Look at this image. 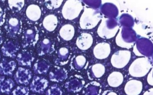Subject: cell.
Returning a JSON list of instances; mask_svg holds the SVG:
<instances>
[{
    "mask_svg": "<svg viewBox=\"0 0 153 95\" xmlns=\"http://www.w3.org/2000/svg\"><path fill=\"white\" fill-rule=\"evenodd\" d=\"M26 14L30 20L36 22L41 18L42 10L38 5L35 4H31L27 7Z\"/></svg>",
    "mask_w": 153,
    "mask_h": 95,
    "instance_id": "obj_15",
    "label": "cell"
},
{
    "mask_svg": "<svg viewBox=\"0 0 153 95\" xmlns=\"http://www.w3.org/2000/svg\"><path fill=\"white\" fill-rule=\"evenodd\" d=\"M50 67L47 62L44 60H42L34 64L33 67V70L35 74H45L48 72Z\"/></svg>",
    "mask_w": 153,
    "mask_h": 95,
    "instance_id": "obj_22",
    "label": "cell"
},
{
    "mask_svg": "<svg viewBox=\"0 0 153 95\" xmlns=\"http://www.w3.org/2000/svg\"><path fill=\"white\" fill-rule=\"evenodd\" d=\"M38 33L35 29H27L23 34V47L25 48L34 45L38 39Z\"/></svg>",
    "mask_w": 153,
    "mask_h": 95,
    "instance_id": "obj_9",
    "label": "cell"
},
{
    "mask_svg": "<svg viewBox=\"0 0 153 95\" xmlns=\"http://www.w3.org/2000/svg\"><path fill=\"white\" fill-rule=\"evenodd\" d=\"M30 89L28 87L18 86L12 92L11 95H29Z\"/></svg>",
    "mask_w": 153,
    "mask_h": 95,
    "instance_id": "obj_28",
    "label": "cell"
},
{
    "mask_svg": "<svg viewBox=\"0 0 153 95\" xmlns=\"http://www.w3.org/2000/svg\"><path fill=\"white\" fill-rule=\"evenodd\" d=\"M8 5L10 9L15 12H18L24 6L25 1H8Z\"/></svg>",
    "mask_w": 153,
    "mask_h": 95,
    "instance_id": "obj_26",
    "label": "cell"
},
{
    "mask_svg": "<svg viewBox=\"0 0 153 95\" xmlns=\"http://www.w3.org/2000/svg\"><path fill=\"white\" fill-rule=\"evenodd\" d=\"M20 27V21L18 18H11L7 22L6 29L11 37H14L18 34Z\"/></svg>",
    "mask_w": 153,
    "mask_h": 95,
    "instance_id": "obj_16",
    "label": "cell"
},
{
    "mask_svg": "<svg viewBox=\"0 0 153 95\" xmlns=\"http://www.w3.org/2000/svg\"><path fill=\"white\" fill-rule=\"evenodd\" d=\"M105 95H117L116 93L113 91H110Z\"/></svg>",
    "mask_w": 153,
    "mask_h": 95,
    "instance_id": "obj_35",
    "label": "cell"
},
{
    "mask_svg": "<svg viewBox=\"0 0 153 95\" xmlns=\"http://www.w3.org/2000/svg\"><path fill=\"white\" fill-rule=\"evenodd\" d=\"M68 50L66 48H61L58 51V57L60 60H63L66 59L68 58Z\"/></svg>",
    "mask_w": 153,
    "mask_h": 95,
    "instance_id": "obj_31",
    "label": "cell"
},
{
    "mask_svg": "<svg viewBox=\"0 0 153 95\" xmlns=\"http://www.w3.org/2000/svg\"><path fill=\"white\" fill-rule=\"evenodd\" d=\"M102 17L99 12L91 8H86L79 20L80 27L83 30H91L96 26Z\"/></svg>",
    "mask_w": 153,
    "mask_h": 95,
    "instance_id": "obj_1",
    "label": "cell"
},
{
    "mask_svg": "<svg viewBox=\"0 0 153 95\" xmlns=\"http://www.w3.org/2000/svg\"><path fill=\"white\" fill-rule=\"evenodd\" d=\"M52 48V42L48 39H45L41 41L39 46V55L43 56L48 53Z\"/></svg>",
    "mask_w": 153,
    "mask_h": 95,
    "instance_id": "obj_23",
    "label": "cell"
},
{
    "mask_svg": "<svg viewBox=\"0 0 153 95\" xmlns=\"http://www.w3.org/2000/svg\"><path fill=\"white\" fill-rule=\"evenodd\" d=\"M86 59L84 56L80 55L76 57L74 60V65L76 69L79 70L82 68L86 63Z\"/></svg>",
    "mask_w": 153,
    "mask_h": 95,
    "instance_id": "obj_27",
    "label": "cell"
},
{
    "mask_svg": "<svg viewBox=\"0 0 153 95\" xmlns=\"http://www.w3.org/2000/svg\"><path fill=\"white\" fill-rule=\"evenodd\" d=\"M143 89V83L141 81L136 79L128 81L125 86V92L128 95H138Z\"/></svg>",
    "mask_w": 153,
    "mask_h": 95,
    "instance_id": "obj_10",
    "label": "cell"
},
{
    "mask_svg": "<svg viewBox=\"0 0 153 95\" xmlns=\"http://www.w3.org/2000/svg\"><path fill=\"white\" fill-rule=\"evenodd\" d=\"M0 58H1V55H0Z\"/></svg>",
    "mask_w": 153,
    "mask_h": 95,
    "instance_id": "obj_38",
    "label": "cell"
},
{
    "mask_svg": "<svg viewBox=\"0 0 153 95\" xmlns=\"http://www.w3.org/2000/svg\"><path fill=\"white\" fill-rule=\"evenodd\" d=\"M67 77V73L64 69L58 68L50 72L49 74V79L52 82H62Z\"/></svg>",
    "mask_w": 153,
    "mask_h": 95,
    "instance_id": "obj_20",
    "label": "cell"
},
{
    "mask_svg": "<svg viewBox=\"0 0 153 95\" xmlns=\"http://www.w3.org/2000/svg\"><path fill=\"white\" fill-rule=\"evenodd\" d=\"M105 66L101 63H97L92 66L91 71L94 77L99 78L102 77L105 72Z\"/></svg>",
    "mask_w": 153,
    "mask_h": 95,
    "instance_id": "obj_25",
    "label": "cell"
},
{
    "mask_svg": "<svg viewBox=\"0 0 153 95\" xmlns=\"http://www.w3.org/2000/svg\"><path fill=\"white\" fill-rule=\"evenodd\" d=\"M17 67V63L14 60H9L3 58L0 62V74L6 76H12Z\"/></svg>",
    "mask_w": 153,
    "mask_h": 95,
    "instance_id": "obj_12",
    "label": "cell"
},
{
    "mask_svg": "<svg viewBox=\"0 0 153 95\" xmlns=\"http://www.w3.org/2000/svg\"><path fill=\"white\" fill-rule=\"evenodd\" d=\"M118 30V26L115 27L114 29H108L106 24V19H103L98 28L97 32L100 37L109 39L115 36Z\"/></svg>",
    "mask_w": 153,
    "mask_h": 95,
    "instance_id": "obj_7",
    "label": "cell"
},
{
    "mask_svg": "<svg viewBox=\"0 0 153 95\" xmlns=\"http://www.w3.org/2000/svg\"><path fill=\"white\" fill-rule=\"evenodd\" d=\"M131 57V53L128 50H120L114 54L111 58L113 66L117 68H124L129 63Z\"/></svg>",
    "mask_w": 153,
    "mask_h": 95,
    "instance_id": "obj_4",
    "label": "cell"
},
{
    "mask_svg": "<svg viewBox=\"0 0 153 95\" xmlns=\"http://www.w3.org/2000/svg\"><path fill=\"white\" fill-rule=\"evenodd\" d=\"M123 79V76L121 72H114L109 75L107 81L110 86L117 87L122 84Z\"/></svg>",
    "mask_w": 153,
    "mask_h": 95,
    "instance_id": "obj_21",
    "label": "cell"
},
{
    "mask_svg": "<svg viewBox=\"0 0 153 95\" xmlns=\"http://www.w3.org/2000/svg\"><path fill=\"white\" fill-rule=\"evenodd\" d=\"M49 82L42 76H34L30 85V90L33 93L43 94L48 87Z\"/></svg>",
    "mask_w": 153,
    "mask_h": 95,
    "instance_id": "obj_5",
    "label": "cell"
},
{
    "mask_svg": "<svg viewBox=\"0 0 153 95\" xmlns=\"http://www.w3.org/2000/svg\"><path fill=\"white\" fill-rule=\"evenodd\" d=\"M32 76V72L30 70L20 67L16 71L14 78L17 84L27 85L30 83Z\"/></svg>",
    "mask_w": 153,
    "mask_h": 95,
    "instance_id": "obj_6",
    "label": "cell"
},
{
    "mask_svg": "<svg viewBox=\"0 0 153 95\" xmlns=\"http://www.w3.org/2000/svg\"><path fill=\"white\" fill-rule=\"evenodd\" d=\"M111 51L110 45L108 43H100L95 46L93 52L97 59L102 60L108 56Z\"/></svg>",
    "mask_w": 153,
    "mask_h": 95,
    "instance_id": "obj_8",
    "label": "cell"
},
{
    "mask_svg": "<svg viewBox=\"0 0 153 95\" xmlns=\"http://www.w3.org/2000/svg\"><path fill=\"white\" fill-rule=\"evenodd\" d=\"M93 42L92 36L89 33H82L76 41V45L79 49L85 50L91 47Z\"/></svg>",
    "mask_w": 153,
    "mask_h": 95,
    "instance_id": "obj_11",
    "label": "cell"
},
{
    "mask_svg": "<svg viewBox=\"0 0 153 95\" xmlns=\"http://www.w3.org/2000/svg\"><path fill=\"white\" fill-rule=\"evenodd\" d=\"M58 19L54 15L50 14L46 16L43 21V25L46 30L51 32L55 30L58 25Z\"/></svg>",
    "mask_w": 153,
    "mask_h": 95,
    "instance_id": "obj_18",
    "label": "cell"
},
{
    "mask_svg": "<svg viewBox=\"0 0 153 95\" xmlns=\"http://www.w3.org/2000/svg\"><path fill=\"white\" fill-rule=\"evenodd\" d=\"M62 92L58 85H54L46 91V95H62Z\"/></svg>",
    "mask_w": 153,
    "mask_h": 95,
    "instance_id": "obj_30",
    "label": "cell"
},
{
    "mask_svg": "<svg viewBox=\"0 0 153 95\" xmlns=\"http://www.w3.org/2000/svg\"><path fill=\"white\" fill-rule=\"evenodd\" d=\"M19 50L18 46L12 41L5 42L1 49L2 54L4 56L14 58L16 56V53Z\"/></svg>",
    "mask_w": 153,
    "mask_h": 95,
    "instance_id": "obj_13",
    "label": "cell"
},
{
    "mask_svg": "<svg viewBox=\"0 0 153 95\" xmlns=\"http://www.w3.org/2000/svg\"><path fill=\"white\" fill-rule=\"evenodd\" d=\"M143 95H153V88H151L145 92Z\"/></svg>",
    "mask_w": 153,
    "mask_h": 95,
    "instance_id": "obj_34",
    "label": "cell"
},
{
    "mask_svg": "<svg viewBox=\"0 0 153 95\" xmlns=\"http://www.w3.org/2000/svg\"><path fill=\"white\" fill-rule=\"evenodd\" d=\"M4 12L1 7H0V25H1L4 22Z\"/></svg>",
    "mask_w": 153,
    "mask_h": 95,
    "instance_id": "obj_33",
    "label": "cell"
},
{
    "mask_svg": "<svg viewBox=\"0 0 153 95\" xmlns=\"http://www.w3.org/2000/svg\"><path fill=\"white\" fill-rule=\"evenodd\" d=\"M63 1H46L45 4L46 7L49 10L57 9L60 7Z\"/></svg>",
    "mask_w": 153,
    "mask_h": 95,
    "instance_id": "obj_29",
    "label": "cell"
},
{
    "mask_svg": "<svg viewBox=\"0 0 153 95\" xmlns=\"http://www.w3.org/2000/svg\"><path fill=\"white\" fill-rule=\"evenodd\" d=\"M16 60L19 65L31 67L34 57L30 52L23 51L18 54Z\"/></svg>",
    "mask_w": 153,
    "mask_h": 95,
    "instance_id": "obj_14",
    "label": "cell"
},
{
    "mask_svg": "<svg viewBox=\"0 0 153 95\" xmlns=\"http://www.w3.org/2000/svg\"><path fill=\"white\" fill-rule=\"evenodd\" d=\"M75 30L71 24H66L62 27L59 31L60 36L64 40H71L75 35Z\"/></svg>",
    "mask_w": 153,
    "mask_h": 95,
    "instance_id": "obj_19",
    "label": "cell"
},
{
    "mask_svg": "<svg viewBox=\"0 0 153 95\" xmlns=\"http://www.w3.org/2000/svg\"><path fill=\"white\" fill-rule=\"evenodd\" d=\"M152 68L149 59L146 57L137 58L130 65L129 74L135 77H143L149 72Z\"/></svg>",
    "mask_w": 153,
    "mask_h": 95,
    "instance_id": "obj_2",
    "label": "cell"
},
{
    "mask_svg": "<svg viewBox=\"0 0 153 95\" xmlns=\"http://www.w3.org/2000/svg\"><path fill=\"white\" fill-rule=\"evenodd\" d=\"M65 87L68 91L77 92L82 89V85L79 80L77 79H74L66 83Z\"/></svg>",
    "mask_w": 153,
    "mask_h": 95,
    "instance_id": "obj_24",
    "label": "cell"
},
{
    "mask_svg": "<svg viewBox=\"0 0 153 95\" xmlns=\"http://www.w3.org/2000/svg\"><path fill=\"white\" fill-rule=\"evenodd\" d=\"M16 86L15 82L10 78H6L5 76L0 77V93L9 95L12 90Z\"/></svg>",
    "mask_w": 153,
    "mask_h": 95,
    "instance_id": "obj_17",
    "label": "cell"
},
{
    "mask_svg": "<svg viewBox=\"0 0 153 95\" xmlns=\"http://www.w3.org/2000/svg\"></svg>",
    "mask_w": 153,
    "mask_h": 95,
    "instance_id": "obj_39",
    "label": "cell"
},
{
    "mask_svg": "<svg viewBox=\"0 0 153 95\" xmlns=\"http://www.w3.org/2000/svg\"><path fill=\"white\" fill-rule=\"evenodd\" d=\"M147 82L149 85L153 86V69H152L151 71L147 77Z\"/></svg>",
    "mask_w": 153,
    "mask_h": 95,
    "instance_id": "obj_32",
    "label": "cell"
},
{
    "mask_svg": "<svg viewBox=\"0 0 153 95\" xmlns=\"http://www.w3.org/2000/svg\"><path fill=\"white\" fill-rule=\"evenodd\" d=\"M35 95V94H32V95Z\"/></svg>",
    "mask_w": 153,
    "mask_h": 95,
    "instance_id": "obj_37",
    "label": "cell"
},
{
    "mask_svg": "<svg viewBox=\"0 0 153 95\" xmlns=\"http://www.w3.org/2000/svg\"><path fill=\"white\" fill-rule=\"evenodd\" d=\"M3 42V38L1 35L0 34V46L1 45Z\"/></svg>",
    "mask_w": 153,
    "mask_h": 95,
    "instance_id": "obj_36",
    "label": "cell"
},
{
    "mask_svg": "<svg viewBox=\"0 0 153 95\" xmlns=\"http://www.w3.org/2000/svg\"><path fill=\"white\" fill-rule=\"evenodd\" d=\"M83 7L80 1L69 0L66 1L62 7V16L65 19L73 20L78 17L82 10Z\"/></svg>",
    "mask_w": 153,
    "mask_h": 95,
    "instance_id": "obj_3",
    "label": "cell"
}]
</instances>
